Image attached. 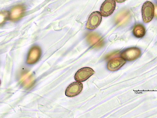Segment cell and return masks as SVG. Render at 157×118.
Listing matches in <instances>:
<instances>
[{
  "label": "cell",
  "mask_w": 157,
  "mask_h": 118,
  "mask_svg": "<svg viewBox=\"0 0 157 118\" xmlns=\"http://www.w3.org/2000/svg\"><path fill=\"white\" fill-rule=\"evenodd\" d=\"M41 53V50L40 47L37 46H33L29 52L26 62L29 64L36 63L40 59Z\"/></svg>",
  "instance_id": "obj_7"
},
{
  "label": "cell",
  "mask_w": 157,
  "mask_h": 118,
  "mask_svg": "<svg viewBox=\"0 0 157 118\" xmlns=\"http://www.w3.org/2000/svg\"><path fill=\"white\" fill-rule=\"evenodd\" d=\"M95 72L92 69L89 67H85L78 70L75 73L74 78L77 82H82L87 80Z\"/></svg>",
  "instance_id": "obj_3"
},
{
  "label": "cell",
  "mask_w": 157,
  "mask_h": 118,
  "mask_svg": "<svg viewBox=\"0 0 157 118\" xmlns=\"http://www.w3.org/2000/svg\"><path fill=\"white\" fill-rule=\"evenodd\" d=\"M83 88L82 83L78 82H74L71 84L65 91V95L69 97H73L79 94Z\"/></svg>",
  "instance_id": "obj_6"
},
{
  "label": "cell",
  "mask_w": 157,
  "mask_h": 118,
  "mask_svg": "<svg viewBox=\"0 0 157 118\" xmlns=\"http://www.w3.org/2000/svg\"><path fill=\"white\" fill-rule=\"evenodd\" d=\"M126 63V61L122 57H117L109 61L107 65L108 69L112 71L119 70Z\"/></svg>",
  "instance_id": "obj_9"
},
{
  "label": "cell",
  "mask_w": 157,
  "mask_h": 118,
  "mask_svg": "<svg viewBox=\"0 0 157 118\" xmlns=\"http://www.w3.org/2000/svg\"><path fill=\"white\" fill-rule=\"evenodd\" d=\"M154 7V15L155 17H157V5H155Z\"/></svg>",
  "instance_id": "obj_12"
},
{
  "label": "cell",
  "mask_w": 157,
  "mask_h": 118,
  "mask_svg": "<svg viewBox=\"0 0 157 118\" xmlns=\"http://www.w3.org/2000/svg\"><path fill=\"white\" fill-rule=\"evenodd\" d=\"M25 7L21 5H18L13 7L9 12V19L12 21H16L21 19L25 12Z\"/></svg>",
  "instance_id": "obj_8"
},
{
  "label": "cell",
  "mask_w": 157,
  "mask_h": 118,
  "mask_svg": "<svg viewBox=\"0 0 157 118\" xmlns=\"http://www.w3.org/2000/svg\"><path fill=\"white\" fill-rule=\"evenodd\" d=\"M9 12L7 11L2 10L0 14V23L1 25H3L9 19Z\"/></svg>",
  "instance_id": "obj_11"
},
{
  "label": "cell",
  "mask_w": 157,
  "mask_h": 118,
  "mask_svg": "<svg viewBox=\"0 0 157 118\" xmlns=\"http://www.w3.org/2000/svg\"><path fill=\"white\" fill-rule=\"evenodd\" d=\"M146 32L144 26L141 24H137L135 25L133 30L134 35L137 38L143 37L145 36Z\"/></svg>",
  "instance_id": "obj_10"
},
{
  "label": "cell",
  "mask_w": 157,
  "mask_h": 118,
  "mask_svg": "<svg viewBox=\"0 0 157 118\" xmlns=\"http://www.w3.org/2000/svg\"><path fill=\"white\" fill-rule=\"evenodd\" d=\"M102 17L98 11L93 12L89 16L86 26L87 29L90 30L96 29L101 24Z\"/></svg>",
  "instance_id": "obj_2"
},
{
  "label": "cell",
  "mask_w": 157,
  "mask_h": 118,
  "mask_svg": "<svg viewBox=\"0 0 157 118\" xmlns=\"http://www.w3.org/2000/svg\"><path fill=\"white\" fill-rule=\"evenodd\" d=\"M155 7L151 2H147L144 4L142 8V14L143 21L147 23L151 22L154 15Z\"/></svg>",
  "instance_id": "obj_1"
},
{
  "label": "cell",
  "mask_w": 157,
  "mask_h": 118,
  "mask_svg": "<svg viewBox=\"0 0 157 118\" xmlns=\"http://www.w3.org/2000/svg\"><path fill=\"white\" fill-rule=\"evenodd\" d=\"M115 0H105L102 4L100 9L102 16L108 17L113 14L116 8Z\"/></svg>",
  "instance_id": "obj_4"
},
{
  "label": "cell",
  "mask_w": 157,
  "mask_h": 118,
  "mask_svg": "<svg viewBox=\"0 0 157 118\" xmlns=\"http://www.w3.org/2000/svg\"><path fill=\"white\" fill-rule=\"evenodd\" d=\"M141 53V51L139 48L131 47L123 51L121 56L125 60L132 61L138 58L140 55Z\"/></svg>",
  "instance_id": "obj_5"
},
{
  "label": "cell",
  "mask_w": 157,
  "mask_h": 118,
  "mask_svg": "<svg viewBox=\"0 0 157 118\" xmlns=\"http://www.w3.org/2000/svg\"><path fill=\"white\" fill-rule=\"evenodd\" d=\"M126 1V0H115V1L118 3H122Z\"/></svg>",
  "instance_id": "obj_13"
}]
</instances>
